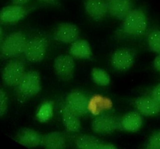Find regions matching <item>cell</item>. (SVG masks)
Returning a JSON list of instances; mask_svg holds the SVG:
<instances>
[{
  "label": "cell",
  "instance_id": "1",
  "mask_svg": "<svg viewBox=\"0 0 160 149\" xmlns=\"http://www.w3.org/2000/svg\"><path fill=\"white\" fill-rule=\"evenodd\" d=\"M27 42L21 31L13 32L8 35L0 46L1 54L6 58H16L23 54Z\"/></svg>",
  "mask_w": 160,
  "mask_h": 149
},
{
  "label": "cell",
  "instance_id": "2",
  "mask_svg": "<svg viewBox=\"0 0 160 149\" xmlns=\"http://www.w3.org/2000/svg\"><path fill=\"white\" fill-rule=\"evenodd\" d=\"M147 26V18L144 12L140 9H132L122 19L121 29L126 34L140 36L144 33Z\"/></svg>",
  "mask_w": 160,
  "mask_h": 149
},
{
  "label": "cell",
  "instance_id": "3",
  "mask_svg": "<svg viewBox=\"0 0 160 149\" xmlns=\"http://www.w3.org/2000/svg\"><path fill=\"white\" fill-rule=\"evenodd\" d=\"M16 88L18 94L22 98H30L37 95L41 90L39 73L36 70L26 72Z\"/></svg>",
  "mask_w": 160,
  "mask_h": 149
},
{
  "label": "cell",
  "instance_id": "4",
  "mask_svg": "<svg viewBox=\"0 0 160 149\" xmlns=\"http://www.w3.org/2000/svg\"><path fill=\"white\" fill-rule=\"evenodd\" d=\"M48 40L45 37L36 36L27 40L23 55L30 63L41 62L44 58L48 48Z\"/></svg>",
  "mask_w": 160,
  "mask_h": 149
},
{
  "label": "cell",
  "instance_id": "5",
  "mask_svg": "<svg viewBox=\"0 0 160 149\" xmlns=\"http://www.w3.org/2000/svg\"><path fill=\"white\" fill-rule=\"evenodd\" d=\"M25 73L24 63L21 59H13L4 66L2 72V80L6 86L16 88Z\"/></svg>",
  "mask_w": 160,
  "mask_h": 149
},
{
  "label": "cell",
  "instance_id": "6",
  "mask_svg": "<svg viewBox=\"0 0 160 149\" xmlns=\"http://www.w3.org/2000/svg\"><path fill=\"white\" fill-rule=\"evenodd\" d=\"M91 126L94 132L102 135L110 134L121 128L120 120L116 116L109 114L96 116L92 121Z\"/></svg>",
  "mask_w": 160,
  "mask_h": 149
},
{
  "label": "cell",
  "instance_id": "7",
  "mask_svg": "<svg viewBox=\"0 0 160 149\" xmlns=\"http://www.w3.org/2000/svg\"><path fill=\"white\" fill-rule=\"evenodd\" d=\"M135 51L131 48H122L116 50L111 56V64L114 69L120 71L130 69L135 61Z\"/></svg>",
  "mask_w": 160,
  "mask_h": 149
},
{
  "label": "cell",
  "instance_id": "8",
  "mask_svg": "<svg viewBox=\"0 0 160 149\" xmlns=\"http://www.w3.org/2000/svg\"><path fill=\"white\" fill-rule=\"evenodd\" d=\"M79 27L69 23L59 24L54 30L52 34L54 40L64 44H72L79 39Z\"/></svg>",
  "mask_w": 160,
  "mask_h": 149
},
{
  "label": "cell",
  "instance_id": "9",
  "mask_svg": "<svg viewBox=\"0 0 160 149\" xmlns=\"http://www.w3.org/2000/svg\"><path fill=\"white\" fill-rule=\"evenodd\" d=\"M75 64L71 55L60 54L56 57L54 68L56 74L61 80L68 81L73 77Z\"/></svg>",
  "mask_w": 160,
  "mask_h": 149
},
{
  "label": "cell",
  "instance_id": "10",
  "mask_svg": "<svg viewBox=\"0 0 160 149\" xmlns=\"http://www.w3.org/2000/svg\"><path fill=\"white\" fill-rule=\"evenodd\" d=\"M66 106L79 115H84L89 112V100L81 91L74 90L66 98Z\"/></svg>",
  "mask_w": 160,
  "mask_h": 149
},
{
  "label": "cell",
  "instance_id": "11",
  "mask_svg": "<svg viewBox=\"0 0 160 149\" xmlns=\"http://www.w3.org/2000/svg\"><path fill=\"white\" fill-rule=\"evenodd\" d=\"M28 14V9L23 5L7 6L0 11V21L5 24H14L22 20Z\"/></svg>",
  "mask_w": 160,
  "mask_h": 149
},
{
  "label": "cell",
  "instance_id": "12",
  "mask_svg": "<svg viewBox=\"0 0 160 149\" xmlns=\"http://www.w3.org/2000/svg\"><path fill=\"white\" fill-rule=\"evenodd\" d=\"M134 103L138 111L143 116H152L160 113V105L151 96H138Z\"/></svg>",
  "mask_w": 160,
  "mask_h": 149
},
{
  "label": "cell",
  "instance_id": "13",
  "mask_svg": "<svg viewBox=\"0 0 160 149\" xmlns=\"http://www.w3.org/2000/svg\"><path fill=\"white\" fill-rule=\"evenodd\" d=\"M75 144L79 149H114L116 147L109 143L101 141L94 136L80 135L75 139Z\"/></svg>",
  "mask_w": 160,
  "mask_h": 149
},
{
  "label": "cell",
  "instance_id": "14",
  "mask_svg": "<svg viewBox=\"0 0 160 149\" xmlns=\"http://www.w3.org/2000/svg\"><path fill=\"white\" fill-rule=\"evenodd\" d=\"M85 9L87 14L95 21L102 19L108 13L105 0H86Z\"/></svg>",
  "mask_w": 160,
  "mask_h": 149
},
{
  "label": "cell",
  "instance_id": "15",
  "mask_svg": "<svg viewBox=\"0 0 160 149\" xmlns=\"http://www.w3.org/2000/svg\"><path fill=\"white\" fill-rule=\"evenodd\" d=\"M143 123L142 115L138 111H129L123 115L120 120V125L122 130L134 133L138 131Z\"/></svg>",
  "mask_w": 160,
  "mask_h": 149
},
{
  "label": "cell",
  "instance_id": "16",
  "mask_svg": "<svg viewBox=\"0 0 160 149\" xmlns=\"http://www.w3.org/2000/svg\"><path fill=\"white\" fill-rule=\"evenodd\" d=\"M62 123L66 131L69 133H78L81 128L80 115L72 111L66 105L62 111Z\"/></svg>",
  "mask_w": 160,
  "mask_h": 149
},
{
  "label": "cell",
  "instance_id": "17",
  "mask_svg": "<svg viewBox=\"0 0 160 149\" xmlns=\"http://www.w3.org/2000/svg\"><path fill=\"white\" fill-rule=\"evenodd\" d=\"M42 135L31 128H24L18 135L17 141L28 148H36L41 145Z\"/></svg>",
  "mask_w": 160,
  "mask_h": 149
},
{
  "label": "cell",
  "instance_id": "18",
  "mask_svg": "<svg viewBox=\"0 0 160 149\" xmlns=\"http://www.w3.org/2000/svg\"><path fill=\"white\" fill-rule=\"evenodd\" d=\"M41 145L48 149H62L66 146L64 133L60 131H51L42 135Z\"/></svg>",
  "mask_w": 160,
  "mask_h": 149
},
{
  "label": "cell",
  "instance_id": "19",
  "mask_svg": "<svg viewBox=\"0 0 160 149\" xmlns=\"http://www.w3.org/2000/svg\"><path fill=\"white\" fill-rule=\"evenodd\" d=\"M108 13L113 17L122 20L131 10L130 0H106Z\"/></svg>",
  "mask_w": 160,
  "mask_h": 149
},
{
  "label": "cell",
  "instance_id": "20",
  "mask_svg": "<svg viewBox=\"0 0 160 149\" xmlns=\"http://www.w3.org/2000/svg\"><path fill=\"white\" fill-rule=\"evenodd\" d=\"M70 54L75 58L89 59L92 56V50L89 42L85 39H78L72 43L69 49Z\"/></svg>",
  "mask_w": 160,
  "mask_h": 149
},
{
  "label": "cell",
  "instance_id": "21",
  "mask_svg": "<svg viewBox=\"0 0 160 149\" xmlns=\"http://www.w3.org/2000/svg\"><path fill=\"white\" fill-rule=\"evenodd\" d=\"M54 103L52 101L44 102L38 110L36 116L41 123L48 122L53 116Z\"/></svg>",
  "mask_w": 160,
  "mask_h": 149
},
{
  "label": "cell",
  "instance_id": "22",
  "mask_svg": "<svg viewBox=\"0 0 160 149\" xmlns=\"http://www.w3.org/2000/svg\"><path fill=\"white\" fill-rule=\"evenodd\" d=\"M91 77L93 81L101 86H106L111 82V78L109 74L103 69L94 68L91 71Z\"/></svg>",
  "mask_w": 160,
  "mask_h": 149
},
{
  "label": "cell",
  "instance_id": "23",
  "mask_svg": "<svg viewBox=\"0 0 160 149\" xmlns=\"http://www.w3.org/2000/svg\"><path fill=\"white\" fill-rule=\"evenodd\" d=\"M148 43L152 51L160 54V30L156 29L149 33L148 37Z\"/></svg>",
  "mask_w": 160,
  "mask_h": 149
},
{
  "label": "cell",
  "instance_id": "24",
  "mask_svg": "<svg viewBox=\"0 0 160 149\" xmlns=\"http://www.w3.org/2000/svg\"><path fill=\"white\" fill-rule=\"evenodd\" d=\"M146 148L148 149H160V130L154 131L146 143Z\"/></svg>",
  "mask_w": 160,
  "mask_h": 149
},
{
  "label": "cell",
  "instance_id": "25",
  "mask_svg": "<svg viewBox=\"0 0 160 149\" xmlns=\"http://www.w3.org/2000/svg\"><path fill=\"white\" fill-rule=\"evenodd\" d=\"M8 98L2 90L0 89V116H2L8 110Z\"/></svg>",
  "mask_w": 160,
  "mask_h": 149
},
{
  "label": "cell",
  "instance_id": "26",
  "mask_svg": "<svg viewBox=\"0 0 160 149\" xmlns=\"http://www.w3.org/2000/svg\"><path fill=\"white\" fill-rule=\"evenodd\" d=\"M151 96L160 105V83L155 86L151 93Z\"/></svg>",
  "mask_w": 160,
  "mask_h": 149
},
{
  "label": "cell",
  "instance_id": "27",
  "mask_svg": "<svg viewBox=\"0 0 160 149\" xmlns=\"http://www.w3.org/2000/svg\"><path fill=\"white\" fill-rule=\"evenodd\" d=\"M153 65L155 69L160 72V54H158V55L154 58L153 61Z\"/></svg>",
  "mask_w": 160,
  "mask_h": 149
},
{
  "label": "cell",
  "instance_id": "28",
  "mask_svg": "<svg viewBox=\"0 0 160 149\" xmlns=\"http://www.w3.org/2000/svg\"><path fill=\"white\" fill-rule=\"evenodd\" d=\"M30 0H11V3L13 4H18V5H24L28 3Z\"/></svg>",
  "mask_w": 160,
  "mask_h": 149
},
{
  "label": "cell",
  "instance_id": "29",
  "mask_svg": "<svg viewBox=\"0 0 160 149\" xmlns=\"http://www.w3.org/2000/svg\"><path fill=\"white\" fill-rule=\"evenodd\" d=\"M41 2L45 3H48V4H54L56 3V0H39Z\"/></svg>",
  "mask_w": 160,
  "mask_h": 149
},
{
  "label": "cell",
  "instance_id": "30",
  "mask_svg": "<svg viewBox=\"0 0 160 149\" xmlns=\"http://www.w3.org/2000/svg\"><path fill=\"white\" fill-rule=\"evenodd\" d=\"M2 41V29L0 26V46L1 44Z\"/></svg>",
  "mask_w": 160,
  "mask_h": 149
}]
</instances>
